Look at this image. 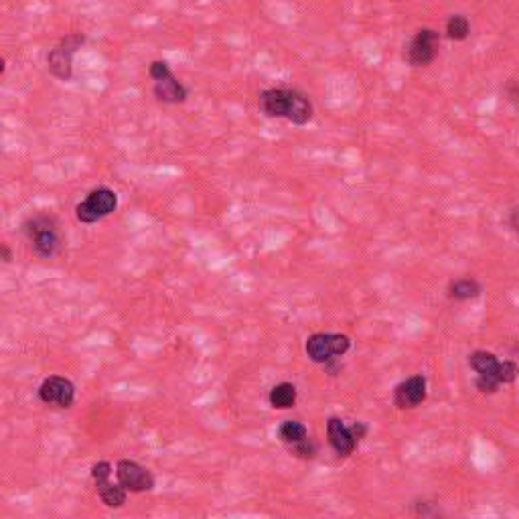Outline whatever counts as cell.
<instances>
[{"label":"cell","instance_id":"obj_1","mask_svg":"<svg viewBox=\"0 0 519 519\" xmlns=\"http://www.w3.org/2000/svg\"><path fill=\"white\" fill-rule=\"evenodd\" d=\"M260 112L268 118H284L295 127H307L315 118L313 99L297 88H270L260 94Z\"/></svg>","mask_w":519,"mask_h":519},{"label":"cell","instance_id":"obj_2","mask_svg":"<svg viewBox=\"0 0 519 519\" xmlns=\"http://www.w3.org/2000/svg\"><path fill=\"white\" fill-rule=\"evenodd\" d=\"M468 365L477 373L475 386L481 393H497L501 386L514 383L519 375V367L515 362H499L491 351H473L468 355Z\"/></svg>","mask_w":519,"mask_h":519},{"label":"cell","instance_id":"obj_3","mask_svg":"<svg viewBox=\"0 0 519 519\" xmlns=\"http://www.w3.org/2000/svg\"><path fill=\"white\" fill-rule=\"evenodd\" d=\"M24 236L29 238L33 252L39 258H55L61 252L63 241L60 236V222L52 213H37L23 223Z\"/></svg>","mask_w":519,"mask_h":519},{"label":"cell","instance_id":"obj_4","mask_svg":"<svg viewBox=\"0 0 519 519\" xmlns=\"http://www.w3.org/2000/svg\"><path fill=\"white\" fill-rule=\"evenodd\" d=\"M86 45V35L83 33H73L60 39L52 52L47 53V70L60 81H70L73 78V60L80 49Z\"/></svg>","mask_w":519,"mask_h":519},{"label":"cell","instance_id":"obj_5","mask_svg":"<svg viewBox=\"0 0 519 519\" xmlns=\"http://www.w3.org/2000/svg\"><path fill=\"white\" fill-rule=\"evenodd\" d=\"M440 33L432 27L418 29L404 49V60L410 67H429L440 52Z\"/></svg>","mask_w":519,"mask_h":519},{"label":"cell","instance_id":"obj_6","mask_svg":"<svg viewBox=\"0 0 519 519\" xmlns=\"http://www.w3.org/2000/svg\"><path fill=\"white\" fill-rule=\"evenodd\" d=\"M118 207V195L110 187H98L94 191H90L86 199L78 203L75 207V217L78 222L91 225L106 220L108 215H112Z\"/></svg>","mask_w":519,"mask_h":519},{"label":"cell","instance_id":"obj_7","mask_svg":"<svg viewBox=\"0 0 519 519\" xmlns=\"http://www.w3.org/2000/svg\"><path fill=\"white\" fill-rule=\"evenodd\" d=\"M351 349V339L343 333H315L305 343V351L311 362L329 363L333 359L343 357Z\"/></svg>","mask_w":519,"mask_h":519},{"label":"cell","instance_id":"obj_8","mask_svg":"<svg viewBox=\"0 0 519 519\" xmlns=\"http://www.w3.org/2000/svg\"><path fill=\"white\" fill-rule=\"evenodd\" d=\"M367 430L370 429H367V424L363 422H355L354 426H347L337 416L329 418V422H326V437H329V445L339 457L354 455L359 440L365 439Z\"/></svg>","mask_w":519,"mask_h":519},{"label":"cell","instance_id":"obj_9","mask_svg":"<svg viewBox=\"0 0 519 519\" xmlns=\"http://www.w3.org/2000/svg\"><path fill=\"white\" fill-rule=\"evenodd\" d=\"M116 479L128 493H146L155 489V475L137 460H118Z\"/></svg>","mask_w":519,"mask_h":519},{"label":"cell","instance_id":"obj_10","mask_svg":"<svg viewBox=\"0 0 519 519\" xmlns=\"http://www.w3.org/2000/svg\"><path fill=\"white\" fill-rule=\"evenodd\" d=\"M37 396L47 406L71 408L75 401V386L71 380L61 378V375H52V378H47L41 383Z\"/></svg>","mask_w":519,"mask_h":519},{"label":"cell","instance_id":"obj_11","mask_svg":"<svg viewBox=\"0 0 519 519\" xmlns=\"http://www.w3.org/2000/svg\"><path fill=\"white\" fill-rule=\"evenodd\" d=\"M426 396H429V380L418 373L398 383L393 390V404L400 410H414L424 404Z\"/></svg>","mask_w":519,"mask_h":519},{"label":"cell","instance_id":"obj_12","mask_svg":"<svg viewBox=\"0 0 519 519\" xmlns=\"http://www.w3.org/2000/svg\"><path fill=\"white\" fill-rule=\"evenodd\" d=\"M153 94L161 104L177 106V104L187 102L189 90H187L185 83H183L179 78H175V73H173V75H169V78L155 81Z\"/></svg>","mask_w":519,"mask_h":519},{"label":"cell","instance_id":"obj_13","mask_svg":"<svg viewBox=\"0 0 519 519\" xmlns=\"http://www.w3.org/2000/svg\"><path fill=\"white\" fill-rule=\"evenodd\" d=\"M448 298L457 300V303H465V300H475L483 295L481 282H477L475 278H460L453 280L448 284Z\"/></svg>","mask_w":519,"mask_h":519},{"label":"cell","instance_id":"obj_14","mask_svg":"<svg viewBox=\"0 0 519 519\" xmlns=\"http://www.w3.org/2000/svg\"><path fill=\"white\" fill-rule=\"evenodd\" d=\"M98 487V495L99 499L104 501L106 507H112V509H118L124 504H127V497H128V491L122 487L120 483H112L110 479L102 481L96 485Z\"/></svg>","mask_w":519,"mask_h":519},{"label":"cell","instance_id":"obj_15","mask_svg":"<svg viewBox=\"0 0 519 519\" xmlns=\"http://www.w3.org/2000/svg\"><path fill=\"white\" fill-rule=\"evenodd\" d=\"M471 31H473V27H471V21H468L467 14H460V13L450 14L445 23L447 39L457 41V43L471 37Z\"/></svg>","mask_w":519,"mask_h":519},{"label":"cell","instance_id":"obj_16","mask_svg":"<svg viewBox=\"0 0 519 519\" xmlns=\"http://www.w3.org/2000/svg\"><path fill=\"white\" fill-rule=\"evenodd\" d=\"M297 398H298V392L288 382H282V383H278V386H274L270 390V396H268V400H270V406L276 410L292 408L297 404Z\"/></svg>","mask_w":519,"mask_h":519},{"label":"cell","instance_id":"obj_17","mask_svg":"<svg viewBox=\"0 0 519 519\" xmlns=\"http://www.w3.org/2000/svg\"><path fill=\"white\" fill-rule=\"evenodd\" d=\"M278 439L288 447H297L308 439V430L303 422L284 420L278 429Z\"/></svg>","mask_w":519,"mask_h":519},{"label":"cell","instance_id":"obj_18","mask_svg":"<svg viewBox=\"0 0 519 519\" xmlns=\"http://www.w3.org/2000/svg\"><path fill=\"white\" fill-rule=\"evenodd\" d=\"M148 75L153 81H158V80H165V78H169V75H173V70H171L169 61L156 60L148 65Z\"/></svg>","mask_w":519,"mask_h":519},{"label":"cell","instance_id":"obj_19","mask_svg":"<svg viewBox=\"0 0 519 519\" xmlns=\"http://www.w3.org/2000/svg\"><path fill=\"white\" fill-rule=\"evenodd\" d=\"M112 473H114V468L110 463H108V460H99V463L91 467V479H94L96 485L110 479Z\"/></svg>","mask_w":519,"mask_h":519},{"label":"cell","instance_id":"obj_20","mask_svg":"<svg viewBox=\"0 0 519 519\" xmlns=\"http://www.w3.org/2000/svg\"><path fill=\"white\" fill-rule=\"evenodd\" d=\"M505 99L519 112V80H509L504 88Z\"/></svg>","mask_w":519,"mask_h":519},{"label":"cell","instance_id":"obj_21","mask_svg":"<svg viewBox=\"0 0 519 519\" xmlns=\"http://www.w3.org/2000/svg\"><path fill=\"white\" fill-rule=\"evenodd\" d=\"M292 450H295V455L300 457V458H315V455H316V445L313 442V439L308 437L305 442H300V445L292 447Z\"/></svg>","mask_w":519,"mask_h":519},{"label":"cell","instance_id":"obj_22","mask_svg":"<svg viewBox=\"0 0 519 519\" xmlns=\"http://www.w3.org/2000/svg\"><path fill=\"white\" fill-rule=\"evenodd\" d=\"M507 223H509V228H512L515 233H519V205L512 209V213H509Z\"/></svg>","mask_w":519,"mask_h":519},{"label":"cell","instance_id":"obj_23","mask_svg":"<svg viewBox=\"0 0 519 519\" xmlns=\"http://www.w3.org/2000/svg\"><path fill=\"white\" fill-rule=\"evenodd\" d=\"M0 256H3V262H5V264H11L13 254H11V248H8L6 244L0 246Z\"/></svg>","mask_w":519,"mask_h":519}]
</instances>
